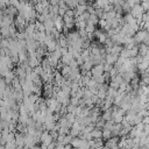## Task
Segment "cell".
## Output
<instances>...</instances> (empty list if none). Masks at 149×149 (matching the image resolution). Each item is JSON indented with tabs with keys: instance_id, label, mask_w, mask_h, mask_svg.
I'll return each instance as SVG.
<instances>
[{
	"instance_id": "6da1fadb",
	"label": "cell",
	"mask_w": 149,
	"mask_h": 149,
	"mask_svg": "<svg viewBox=\"0 0 149 149\" xmlns=\"http://www.w3.org/2000/svg\"><path fill=\"white\" fill-rule=\"evenodd\" d=\"M27 24H28V22L26 21V19L23 16H21L19 14L15 16V19H14V26L16 27V29H19V31H24Z\"/></svg>"
},
{
	"instance_id": "7a4b0ae2",
	"label": "cell",
	"mask_w": 149,
	"mask_h": 149,
	"mask_svg": "<svg viewBox=\"0 0 149 149\" xmlns=\"http://www.w3.org/2000/svg\"><path fill=\"white\" fill-rule=\"evenodd\" d=\"M148 36H149V33H148L146 29H140V30H137V31L135 33V35L133 36V38H134V41H135L136 43H143L144 40H146Z\"/></svg>"
},
{
	"instance_id": "3957f363",
	"label": "cell",
	"mask_w": 149,
	"mask_h": 149,
	"mask_svg": "<svg viewBox=\"0 0 149 149\" xmlns=\"http://www.w3.org/2000/svg\"><path fill=\"white\" fill-rule=\"evenodd\" d=\"M40 141L42 142V144H44V146H47V147H48L50 143H52V142H54V139H52V136H51L50 132H49V130H45V132H42V133H41Z\"/></svg>"
},
{
	"instance_id": "277c9868",
	"label": "cell",
	"mask_w": 149,
	"mask_h": 149,
	"mask_svg": "<svg viewBox=\"0 0 149 149\" xmlns=\"http://www.w3.org/2000/svg\"><path fill=\"white\" fill-rule=\"evenodd\" d=\"M143 13H144V10H143V8L141 7V5H135V6L132 7V9H130V14H132L135 19H140V20H142Z\"/></svg>"
},
{
	"instance_id": "5b68a950",
	"label": "cell",
	"mask_w": 149,
	"mask_h": 149,
	"mask_svg": "<svg viewBox=\"0 0 149 149\" xmlns=\"http://www.w3.org/2000/svg\"><path fill=\"white\" fill-rule=\"evenodd\" d=\"M119 136H112L109 140L106 141L105 143V147L107 148H111V149H119Z\"/></svg>"
},
{
	"instance_id": "8992f818",
	"label": "cell",
	"mask_w": 149,
	"mask_h": 149,
	"mask_svg": "<svg viewBox=\"0 0 149 149\" xmlns=\"http://www.w3.org/2000/svg\"><path fill=\"white\" fill-rule=\"evenodd\" d=\"M105 73L104 71V64H98V65H94L91 70V74H92V78H97L99 76H102Z\"/></svg>"
},
{
	"instance_id": "52a82bcc",
	"label": "cell",
	"mask_w": 149,
	"mask_h": 149,
	"mask_svg": "<svg viewBox=\"0 0 149 149\" xmlns=\"http://www.w3.org/2000/svg\"><path fill=\"white\" fill-rule=\"evenodd\" d=\"M119 59V55H114V54H106L105 56V63L114 65Z\"/></svg>"
},
{
	"instance_id": "ba28073f",
	"label": "cell",
	"mask_w": 149,
	"mask_h": 149,
	"mask_svg": "<svg viewBox=\"0 0 149 149\" xmlns=\"http://www.w3.org/2000/svg\"><path fill=\"white\" fill-rule=\"evenodd\" d=\"M148 68H149V62H148L147 59H144V58L142 59V62H141V63H139V64H137V70H139L141 73L147 72Z\"/></svg>"
},
{
	"instance_id": "9c48e42d",
	"label": "cell",
	"mask_w": 149,
	"mask_h": 149,
	"mask_svg": "<svg viewBox=\"0 0 149 149\" xmlns=\"http://www.w3.org/2000/svg\"><path fill=\"white\" fill-rule=\"evenodd\" d=\"M84 141H85V140H81L80 137H73L72 141H71V143H70V146H71L72 148H74V149H79V148L83 146Z\"/></svg>"
},
{
	"instance_id": "30bf717a",
	"label": "cell",
	"mask_w": 149,
	"mask_h": 149,
	"mask_svg": "<svg viewBox=\"0 0 149 149\" xmlns=\"http://www.w3.org/2000/svg\"><path fill=\"white\" fill-rule=\"evenodd\" d=\"M74 57L72 56V54H70L69 51L68 52H65V54H63L62 55V58H61V62L63 63V64H65V65H68L72 59H73Z\"/></svg>"
},
{
	"instance_id": "8fae6325",
	"label": "cell",
	"mask_w": 149,
	"mask_h": 149,
	"mask_svg": "<svg viewBox=\"0 0 149 149\" xmlns=\"http://www.w3.org/2000/svg\"><path fill=\"white\" fill-rule=\"evenodd\" d=\"M16 77V74H15V71H8L7 73H6V76L3 77V79H5V81H6V84L7 85H10L12 84V81H13V79Z\"/></svg>"
},
{
	"instance_id": "7c38bea8",
	"label": "cell",
	"mask_w": 149,
	"mask_h": 149,
	"mask_svg": "<svg viewBox=\"0 0 149 149\" xmlns=\"http://www.w3.org/2000/svg\"><path fill=\"white\" fill-rule=\"evenodd\" d=\"M148 51H149V48H148L146 44L141 43V44L139 45V56L144 57V56L147 55V52H148Z\"/></svg>"
},
{
	"instance_id": "4fadbf2b",
	"label": "cell",
	"mask_w": 149,
	"mask_h": 149,
	"mask_svg": "<svg viewBox=\"0 0 149 149\" xmlns=\"http://www.w3.org/2000/svg\"><path fill=\"white\" fill-rule=\"evenodd\" d=\"M91 135H92V139H94V140H98V139H102V129H98V128H94V129L91 132Z\"/></svg>"
},
{
	"instance_id": "5bb4252c",
	"label": "cell",
	"mask_w": 149,
	"mask_h": 149,
	"mask_svg": "<svg viewBox=\"0 0 149 149\" xmlns=\"http://www.w3.org/2000/svg\"><path fill=\"white\" fill-rule=\"evenodd\" d=\"M57 43L61 48H68V40H66V36L65 35H61L59 38L57 40Z\"/></svg>"
},
{
	"instance_id": "9a60e30c",
	"label": "cell",
	"mask_w": 149,
	"mask_h": 149,
	"mask_svg": "<svg viewBox=\"0 0 149 149\" xmlns=\"http://www.w3.org/2000/svg\"><path fill=\"white\" fill-rule=\"evenodd\" d=\"M59 72L62 73V76H63L64 78H69V77H70V73H71V68H70L69 65H64V66L61 69Z\"/></svg>"
},
{
	"instance_id": "2e32d148",
	"label": "cell",
	"mask_w": 149,
	"mask_h": 149,
	"mask_svg": "<svg viewBox=\"0 0 149 149\" xmlns=\"http://www.w3.org/2000/svg\"><path fill=\"white\" fill-rule=\"evenodd\" d=\"M100 118H101L104 121H111V120H112V108H111V109H107V111H104Z\"/></svg>"
},
{
	"instance_id": "e0dca14e",
	"label": "cell",
	"mask_w": 149,
	"mask_h": 149,
	"mask_svg": "<svg viewBox=\"0 0 149 149\" xmlns=\"http://www.w3.org/2000/svg\"><path fill=\"white\" fill-rule=\"evenodd\" d=\"M120 57H123V58H132V54H130V49H127V48H123L120 52Z\"/></svg>"
},
{
	"instance_id": "ac0fdd59",
	"label": "cell",
	"mask_w": 149,
	"mask_h": 149,
	"mask_svg": "<svg viewBox=\"0 0 149 149\" xmlns=\"http://www.w3.org/2000/svg\"><path fill=\"white\" fill-rule=\"evenodd\" d=\"M116 94H118V90H115L113 87H108V90H107V97L109 99H114Z\"/></svg>"
},
{
	"instance_id": "d6986e66",
	"label": "cell",
	"mask_w": 149,
	"mask_h": 149,
	"mask_svg": "<svg viewBox=\"0 0 149 149\" xmlns=\"http://www.w3.org/2000/svg\"><path fill=\"white\" fill-rule=\"evenodd\" d=\"M112 136H113L112 130H109V129H102V139L104 140H109Z\"/></svg>"
},
{
	"instance_id": "ffe728a7",
	"label": "cell",
	"mask_w": 149,
	"mask_h": 149,
	"mask_svg": "<svg viewBox=\"0 0 149 149\" xmlns=\"http://www.w3.org/2000/svg\"><path fill=\"white\" fill-rule=\"evenodd\" d=\"M85 31L87 33V34H93L94 31H95V26L94 24H86V28H85Z\"/></svg>"
},
{
	"instance_id": "44dd1931",
	"label": "cell",
	"mask_w": 149,
	"mask_h": 149,
	"mask_svg": "<svg viewBox=\"0 0 149 149\" xmlns=\"http://www.w3.org/2000/svg\"><path fill=\"white\" fill-rule=\"evenodd\" d=\"M105 122H106V121H104V120L100 118V119L94 123V126H95V128H98V129H102L104 126H105Z\"/></svg>"
},
{
	"instance_id": "7402d4cb",
	"label": "cell",
	"mask_w": 149,
	"mask_h": 149,
	"mask_svg": "<svg viewBox=\"0 0 149 149\" xmlns=\"http://www.w3.org/2000/svg\"><path fill=\"white\" fill-rule=\"evenodd\" d=\"M65 118L68 119V121H69L71 125H72V123H73V122L77 120V119H76V115H73L72 113H68V114L65 115Z\"/></svg>"
},
{
	"instance_id": "603a6c76",
	"label": "cell",
	"mask_w": 149,
	"mask_h": 149,
	"mask_svg": "<svg viewBox=\"0 0 149 149\" xmlns=\"http://www.w3.org/2000/svg\"><path fill=\"white\" fill-rule=\"evenodd\" d=\"M140 5H141V7L143 8L144 12H148V10H149V1H147V0H142Z\"/></svg>"
},
{
	"instance_id": "cb8c5ba5",
	"label": "cell",
	"mask_w": 149,
	"mask_h": 149,
	"mask_svg": "<svg viewBox=\"0 0 149 149\" xmlns=\"http://www.w3.org/2000/svg\"><path fill=\"white\" fill-rule=\"evenodd\" d=\"M79 98H77V97H71V99H70V104L71 105H73V106H79Z\"/></svg>"
},
{
	"instance_id": "d4e9b609",
	"label": "cell",
	"mask_w": 149,
	"mask_h": 149,
	"mask_svg": "<svg viewBox=\"0 0 149 149\" xmlns=\"http://www.w3.org/2000/svg\"><path fill=\"white\" fill-rule=\"evenodd\" d=\"M3 149H16V144H15V142H7L3 147Z\"/></svg>"
},
{
	"instance_id": "484cf974",
	"label": "cell",
	"mask_w": 149,
	"mask_h": 149,
	"mask_svg": "<svg viewBox=\"0 0 149 149\" xmlns=\"http://www.w3.org/2000/svg\"><path fill=\"white\" fill-rule=\"evenodd\" d=\"M130 9H132V7H130L127 2H125V3L122 5V12H126V13L128 14V13H130Z\"/></svg>"
},
{
	"instance_id": "4316f807",
	"label": "cell",
	"mask_w": 149,
	"mask_h": 149,
	"mask_svg": "<svg viewBox=\"0 0 149 149\" xmlns=\"http://www.w3.org/2000/svg\"><path fill=\"white\" fill-rule=\"evenodd\" d=\"M113 66H114V65H111V64L105 63V64H104V71H105V72H109V71L113 69Z\"/></svg>"
},
{
	"instance_id": "83f0119b",
	"label": "cell",
	"mask_w": 149,
	"mask_h": 149,
	"mask_svg": "<svg viewBox=\"0 0 149 149\" xmlns=\"http://www.w3.org/2000/svg\"><path fill=\"white\" fill-rule=\"evenodd\" d=\"M76 107H77V106H73V105H71V104H69V105L66 106V108H68V112H69V113H72V114L74 113V111H76Z\"/></svg>"
},
{
	"instance_id": "f1b7e54d",
	"label": "cell",
	"mask_w": 149,
	"mask_h": 149,
	"mask_svg": "<svg viewBox=\"0 0 149 149\" xmlns=\"http://www.w3.org/2000/svg\"><path fill=\"white\" fill-rule=\"evenodd\" d=\"M86 12L90 13V14H95V8L93 6H91V5H87V10Z\"/></svg>"
},
{
	"instance_id": "f546056e",
	"label": "cell",
	"mask_w": 149,
	"mask_h": 149,
	"mask_svg": "<svg viewBox=\"0 0 149 149\" xmlns=\"http://www.w3.org/2000/svg\"><path fill=\"white\" fill-rule=\"evenodd\" d=\"M69 8H59V10H58V16H64L65 15V13H66V10H68Z\"/></svg>"
},
{
	"instance_id": "4dcf8cb0",
	"label": "cell",
	"mask_w": 149,
	"mask_h": 149,
	"mask_svg": "<svg viewBox=\"0 0 149 149\" xmlns=\"http://www.w3.org/2000/svg\"><path fill=\"white\" fill-rule=\"evenodd\" d=\"M7 6H6V2H5V0H0V9H5Z\"/></svg>"
},
{
	"instance_id": "1f68e13d",
	"label": "cell",
	"mask_w": 149,
	"mask_h": 149,
	"mask_svg": "<svg viewBox=\"0 0 149 149\" xmlns=\"http://www.w3.org/2000/svg\"><path fill=\"white\" fill-rule=\"evenodd\" d=\"M56 149H65V146L62 143H57L56 142Z\"/></svg>"
},
{
	"instance_id": "d6a6232c",
	"label": "cell",
	"mask_w": 149,
	"mask_h": 149,
	"mask_svg": "<svg viewBox=\"0 0 149 149\" xmlns=\"http://www.w3.org/2000/svg\"><path fill=\"white\" fill-rule=\"evenodd\" d=\"M58 2H59V0H49V3H50L51 6H55V5H58Z\"/></svg>"
},
{
	"instance_id": "836d02e7",
	"label": "cell",
	"mask_w": 149,
	"mask_h": 149,
	"mask_svg": "<svg viewBox=\"0 0 149 149\" xmlns=\"http://www.w3.org/2000/svg\"><path fill=\"white\" fill-rule=\"evenodd\" d=\"M3 92H5V91L0 90V99H3Z\"/></svg>"
},
{
	"instance_id": "e575fe53",
	"label": "cell",
	"mask_w": 149,
	"mask_h": 149,
	"mask_svg": "<svg viewBox=\"0 0 149 149\" xmlns=\"http://www.w3.org/2000/svg\"><path fill=\"white\" fill-rule=\"evenodd\" d=\"M140 149H149V147H148V146L146 144V146H143V147H141Z\"/></svg>"
},
{
	"instance_id": "d590c367",
	"label": "cell",
	"mask_w": 149,
	"mask_h": 149,
	"mask_svg": "<svg viewBox=\"0 0 149 149\" xmlns=\"http://www.w3.org/2000/svg\"><path fill=\"white\" fill-rule=\"evenodd\" d=\"M2 38H3V37H2V35L0 34V43H1V41H2Z\"/></svg>"
},
{
	"instance_id": "8d00e7d4",
	"label": "cell",
	"mask_w": 149,
	"mask_h": 149,
	"mask_svg": "<svg viewBox=\"0 0 149 149\" xmlns=\"http://www.w3.org/2000/svg\"><path fill=\"white\" fill-rule=\"evenodd\" d=\"M102 149H111V148H107V147H105V146H104V148H102Z\"/></svg>"
},
{
	"instance_id": "74e56055",
	"label": "cell",
	"mask_w": 149,
	"mask_h": 149,
	"mask_svg": "<svg viewBox=\"0 0 149 149\" xmlns=\"http://www.w3.org/2000/svg\"><path fill=\"white\" fill-rule=\"evenodd\" d=\"M1 21H2V19H1V17H0V26H1Z\"/></svg>"
},
{
	"instance_id": "f35d334b",
	"label": "cell",
	"mask_w": 149,
	"mask_h": 149,
	"mask_svg": "<svg viewBox=\"0 0 149 149\" xmlns=\"http://www.w3.org/2000/svg\"><path fill=\"white\" fill-rule=\"evenodd\" d=\"M119 149H127V148H119Z\"/></svg>"
},
{
	"instance_id": "ab89813d",
	"label": "cell",
	"mask_w": 149,
	"mask_h": 149,
	"mask_svg": "<svg viewBox=\"0 0 149 149\" xmlns=\"http://www.w3.org/2000/svg\"><path fill=\"white\" fill-rule=\"evenodd\" d=\"M147 146H148V147H149V142H148V143H147Z\"/></svg>"
},
{
	"instance_id": "60d3db41",
	"label": "cell",
	"mask_w": 149,
	"mask_h": 149,
	"mask_svg": "<svg viewBox=\"0 0 149 149\" xmlns=\"http://www.w3.org/2000/svg\"><path fill=\"white\" fill-rule=\"evenodd\" d=\"M147 1H149V0H147Z\"/></svg>"
}]
</instances>
